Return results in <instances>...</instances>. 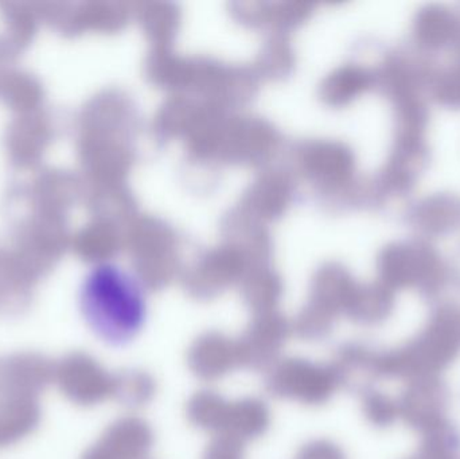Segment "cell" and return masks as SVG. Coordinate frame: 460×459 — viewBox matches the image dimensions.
Listing matches in <instances>:
<instances>
[{
  "label": "cell",
  "mask_w": 460,
  "mask_h": 459,
  "mask_svg": "<svg viewBox=\"0 0 460 459\" xmlns=\"http://www.w3.org/2000/svg\"><path fill=\"white\" fill-rule=\"evenodd\" d=\"M460 438L448 423H440L426 431L418 459H458Z\"/></svg>",
  "instance_id": "4fadbf2b"
},
{
  "label": "cell",
  "mask_w": 460,
  "mask_h": 459,
  "mask_svg": "<svg viewBox=\"0 0 460 459\" xmlns=\"http://www.w3.org/2000/svg\"><path fill=\"white\" fill-rule=\"evenodd\" d=\"M229 404L217 393L202 391L189 402V419L197 428L216 431L221 436L228 418Z\"/></svg>",
  "instance_id": "8fae6325"
},
{
  "label": "cell",
  "mask_w": 460,
  "mask_h": 459,
  "mask_svg": "<svg viewBox=\"0 0 460 459\" xmlns=\"http://www.w3.org/2000/svg\"><path fill=\"white\" fill-rule=\"evenodd\" d=\"M460 37V18L445 5H427L413 21V38L424 50H442Z\"/></svg>",
  "instance_id": "ba28073f"
},
{
  "label": "cell",
  "mask_w": 460,
  "mask_h": 459,
  "mask_svg": "<svg viewBox=\"0 0 460 459\" xmlns=\"http://www.w3.org/2000/svg\"><path fill=\"white\" fill-rule=\"evenodd\" d=\"M270 426V412L262 402L245 399L229 404L228 418L221 436L245 442L259 438Z\"/></svg>",
  "instance_id": "30bf717a"
},
{
  "label": "cell",
  "mask_w": 460,
  "mask_h": 459,
  "mask_svg": "<svg viewBox=\"0 0 460 459\" xmlns=\"http://www.w3.org/2000/svg\"><path fill=\"white\" fill-rule=\"evenodd\" d=\"M288 333V326L280 317L268 315L254 321L237 341L241 366L270 368L278 363Z\"/></svg>",
  "instance_id": "8992f818"
},
{
  "label": "cell",
  "mask_w": 460,
  "mask_h": 459,
  "mask_svg": "<svg viewBox=\"0 0 460 459\" xmlns=\"http://www.w3.org/2000/svg\"><path fill=\"white\" fill-rule=\"evenodd\" d=\"M204 459H243V444L230 437L220 436L208 446Z\"/></svg>",
  "instance_id": "e0dca14e"
},
{
  "label": "cell",
  "mask_w": 460,
  "mask_h": 459,
  "mask_svg": "<svg viewBox=\"0 0 460 459\" xmlns=\"http://www.w3.org/2000/svg\"><path fill=\"white\" fill-rule=\"evenodd\" d=\"M119 387L121 399L128 406H145L155 393V382L150 375L142 371L127 372L121 376Z\"/></svg>",
  "instance_id": "9a60e30c"
},
{
  "label": "cell",
  "mask_w": 460,
  "mask_h": 459,
  "mask_svg": "<svg viewBox=\"0 0 460 459\" xmlns=\"http://www.w3.org/2000/svg\"><path fill=\"white\" fill-rule=\"evenodd\" d=\"M351 317L361 323H378L394 309V294L389 287H375L365 291L350 307Z\"/></svg>",
  "instance_id": "7c38bea8"
},
{
  "label": "cell",
  "mask_w": 460,
  "mask_h": 459,
  "mask_svg": "<svg viewBox=\"0 0 460 459\" xmlns=\"http://www.w3.org/2000/svg\"><path fill=\"white\" fill-rule=\"evenodd\" d=\"M413 226L427 236H442L458 228L460 199L451 194H435L419 202L411 216Z\"/></svg>",
  "instance_id": "9c48e42d"
},
{
  "label": "cell",
  "mask_w": 460,
  "mask_h": 459,
  "mask_svg": "<svg viewBox=\"0 0 460 459\" xmlns=\"http://www.w3.org/2000/svg\"><path fill=\"white\" fill-rule=\"evenodd\" d=\"M362 404H364L365 417L370 423L380 428L392 425L400 415L399 404L380 393H367Z\"/></svg>",
  "instance_id": "2e32d148"
},
{
  "label": "cell",
  "mask_w": 460,
  "mask_h": 459,
  "mask_svg": "<svg viewBox=\"0 0 460 459\" xmlns=\"http://www.w3.org/2000/svg\"><path fill=\"white\" fill-rule=\"evenodd\" d=\"M432 96L447 107L460 108V66L454 64L440 72L431 73Z\"/></svg>",
  "instance_id": "5bb4252c"
},
{
  "label": "cell",
  "mask_w": 460,
  "mask_h": 459,
  "mask_svg": "<svg viewBox=\"0 0 460 459\" xmlns=\"http://www.w3.org/2000/svg\"><path fill=\"white\" fill-rule=\"evenodd\" d=\"M84 312L102 339L112 345H123L142 328L145 302L131 280L119 272L102 269L86 285Z\"/></svg>",
  "instance_id": "6da1fadb"
},
{
  "label": "cell",
  "mask_w": 460,
  "mask_h": 459,
  "mask_svg": "<svg viewBox=\"0 0 460 459\" xmlns=\"http://www.w3.org/2000/svg\"><path fill=\"white\" fill-rule=\"evenodd\" d=\"M191 371L204 380H216L241 366L237 341L220 333L199 337L189 350Z\"/></svg>",
  "instance_id": "52a82bcc"
},
{
  "label": "cell",
  "mask_w": 460,
  "mask_h": 459,
  "mask_svg": "<svg viewBox=\"0 0 460 459\" xmlns=\"http://www.w3.org/2000/svg\"><path fill=\"white\" fill-rule=\"evenodd\" d=\"M447 388L435 376L416 377L402 395L399 412L411 428L431 430L445 422Z\"/></svg>",
  "instance_id": "5b68a950"
},
{
  "label": "cell",
  "mask_w": 460,
  "mask_h": 459,
  "mask_svg": "<svg viewBox=\"0 0 460 459\" xmlns=\"http://www.w3.org/2000/svg\"><path fill=\"white\" fill-rule=\"evenodd\" d=\"M460 352V310L442 307L415 341L394 352L377 353V377L435 376Z\"/></svg>",
  "instance_id": "7a4b0ae2"
},
{
  "label": "cell",
  "mask_w": 460,
  "mask_h": 459,
  "mask_svg": "<svg viewBox=\"0 0 460 459\" xmlns=\"http://www.w3.org/2000/svg\"><path fill=\"white\" fill-rule=\"evenodd\" d=\"M381 269L388 287H415L424 293L440 290L447 274L437 251L424 242L392 245L384 253Z\"/></svg>",
  "instance_id": "3957f363"
},
{
  "label": "cell",
  "mask_w": 460,
  "mask_h": 459,
  "mask_svg": "<svg viewBox=\"0 0 460 459\" xmlns=\"http://www.w3.org/2000/svg\"><path fill=\"white\" fill-rule=\"evenodd\" d=\"M265 385L270 395L316 406L334 395L340 382L332 366L287 358L270 366Z\"/></svg>",
  "instance_id": "277c9868"
}]
</instances>
